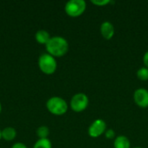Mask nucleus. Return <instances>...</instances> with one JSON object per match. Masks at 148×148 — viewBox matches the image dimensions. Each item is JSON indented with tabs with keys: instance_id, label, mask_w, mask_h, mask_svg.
Returning <instances> with one entry per match:
<instances>
[{
	"instance_id": "1",
	"label": "nucleus",
	"mask_w": 148,
	"mask_h": 148,
	"mask_svg": "<svg viewBox=\"0 0 148 148\" xmlns=\"http://www.w3.org/2000/svg\"><path fill=\"white\" fill-rule=\"evenodd\" d=\"M46 51L50 56L56 57L64 56L69 49L68 41L62 36H52L45 45Z\"/></svg>"
},
{
	"instance_id": "2",
	"label": "nucleus",
	"mask_w": 148,
	"mask_h": 148,
	"mask_svg": "<svg viewBox=\"0 0 148 148\" xmlns=\"http://www.w3.org/2000/svg\"><path fill=\"white\" fill-rule=\"evenodd\" d=\"M46 108L48 111L54 115H63L67 113L69 105L67 101L59 96H53L49 98L46 102Z\"/></svg>"
},
{
	"instance_id": "3",
	"label": "nucleus",
	"mask_w": 148,
	"mask_h": 148,
	"mask_svg": "<svg viewBox=\"0 0 148 148\" xmlns=\"http://www.w3.org/2000/svg\"><path fill=\"white\" fill-rule=\"evenodd\" d=\"M38 67L45 75H52L56 71L57 62L54 56L48 53H43L38 57Z\"/></svg>"
},
{
	"instance_id": "4",
	"label": "nucleus",
	"mask_w": 148,
	"mask_h": 148,
	"mask_svg": "<svg viewBox=\"0 0 148 148\" xmlns=\"http://www.w3.org/2000/svg\"><path fill=\"white\" fill-rule=\"evenodd\" d=\"M87 4L84 0H70L66 3L64 10L71 17H78L86 10Z\"/></svg>"
},
{
	"instance_id": "5",
	"label": "nucleus",
	"mask_w": 148,
	"mask_h": 148,
	"mask_svg": "<svg viewBox=\"0 0 148 148\" xmlns=\"http://www.w3.org/2000/svg\"><path fill=\"white\" fill-rule=\"evenodd\" d=\"M89 104V100L87 95L83 93H77L70 100V108L75 113H82L87 109Z\"/></svg>"
},
{
	"instance_id": "6",
	"label": "nucleus",
	"mask_w": 148,
	"mask_h": 148,
	"mask_svg": "<svg viewBox=\"0 0 148 148\" xmlns=\"http://www.w3.org/2000/svg\"><path fill=\"white\" fill-rule=\"evenodd\" d=\"M107 131V124L101 119H97L93 121L88 130V135L91 138H98L105 134Z\"/></svg>"
},
{
	"instance_id": "7",
	"label": "nucleus",
	"mask_w": 148,
	"mask_h": 148,
	"mask_svg": "<svg viewBox=\"0 0 148 148\" xmlns=\"http://www.w3.org/2000/svg\"><path fill=\"white\" fill-rule=\"evenodd\" d=\"M134 101L135 104L141 108H148V90L144 88H140L136 89L134 93Z\"/></svg>"
},
{
	"instance_id": "8",
	"label": "nucleus",
	"mask_w": 148,
	"mask_h": 148,
	"mask_svg": "<svg viewBox=\"0 0 148 148\" xmlns=\"http://www.w3.org/2000/svg\"><path fill=\"white\" fill-rule=\"evenodd\" d=\"M100 31L102 37L106 40H110L114 36V26L109 21H105L101 24Z\"/></svg>"
},
{
	"instance_id": "9",
	"label": "nucleus",
	"mask_w": 148,
	"mask_h": 148,
	"mask_svg": "<svg viewBox=\"0 0 148 148\" xmlns=\"http://www.w3.org/2000/svg\"><path fill=\"white\" fill-rule=\"evenodd\" d=\"M114 148H131V143L129 139L125 135L117 136L114 141Z\"/></svg>"
},
{
	"instance_id": "10",
	"label": "nucleus",
	"mask_w": 148,
	"mask_h": 148,
	"mask_svg": "<svg viewBox=\"0 0 148 148\" xmlns=\"http://www.w3.org/2000/svg\"><path fill=\"white\" fill-rule=\"evenodd\" d=\"M35 38H36V41L39 44L46 45V43L49 41V39L51 38V36H50L49 33L47 30L39 29V30L36 31V33L35 35Z\"/></svg>"
},
{
	"instance_id": "11",
	"label": "nucleus",
	"mask_w": 148,
	"mask_h": 148,
	"mask_svg": "<svg viewBox=\"0 0 148 148\" xmlns=\"http://www.w3.org/2000/svg\"><path fill=\"white\" fill-rule=\"evenodd\" d=\"M2 139L6 141H12L16 137V131L11 127H7L2 130Z\"/></svg>"
},
{
	"instance_id": "12",
	"label": "nucleus",
	"mask_w": 148,
	"mask_h": 148,
	"mask_svg": "<svg viewBox=\"0 0 148 148\" xmlns=\"http://www.w3.org/2000/svg\"><path fill=\"white\" fill-rule=\"evenodd\" d=\"M33 148H52V143L49 139H38Z\"/></svg>"
},
{
	"instance_id": "13",
	"label": "nucleus",
	"mask_w": 148,
	"mask_h": 148,
	"mask_svg": "<svg viewBox=\"0 0 148 148\" xmlns=\"http://www.w3.org/2000/svg\"><path fill=\"white\" fill-rule=\"evenodd\" d=\"M36 135L39 139H48L49 135V129L46 126H41L36 130Z\"/></svg>"
},
{
	"instance_id": "14",
	"label": "nucleus",
	"mask_w": 148,
	"mask_h": 148,
	"mask_svg": "<svg viewBox=\"0 0 148 148\" xmlns=\"http://www.w3.org/2000/svg\"><path fill=\"white\" fill-rule=\"evenodd\" d=\"M137 77L139 80L146 82L148 81V69L146 67L140 68L137 71Z\"/></svg>"
},
{
	"instance_id": "15",
	"label": "nucleus",
	"mask_w": 148,
	"mask_h": 148,
	"mask_svg": "<svg viewBox=\"0 0 148 148\" xmlns=\"http://www.w3.org/2000/svg\"><path fill=\"white\" fill-rule=\"evenodd\" d=\"M91 3L96 6H105L109 3H113L110 0H91Z\"/></svg>"
},
{
	"instance_id": "16",
	"label": "nucleus",
	"mask_w": 148,
	"mask_h": 148,
	"mask_svg": "<svg viewBox=\"0 0 148 148\" xmlns=\"http://www.w3.org/2000/svg\"><path fill=\"white\" fill-rule=\"evenodd\" d=\"M105 137L108 140H113L115 139V133L113 129H107V131L105 132Z\"/></svg>"
},
{
	"instance_id": "17",
	"label": "nucleus",
	"mask_w": 148,
	"mask_h": 148,
	"mask_svg": "<svg viewBox=\"0 0 148 148\" xmlns=\"http://www.w3.org/2000/svg\"><path fill=\"white\" fill-rule=\"evenodd\" d=\"M11 148H28L27 147V146L25 145V144H23V143H22V142H16V143H15Z\"/></svg>"
},
{
	"instance_id": "18",
	"label": "nucleus",
	"mask_w": 148,
	"mask_h": 148,
	"mask_svg": "<svg viewBox=\"0 0 148 148\" xmlns=\"http://www.w3.org/2000/svg\"><path fill=\"white\" fill-rule=\"evenodd\" d=\"M143 62H144L145 67L148 69V51H147L143 56Z\"/></svg>"
},
{
	"instance_id": "19",
	"label": "nucleus",
	"mask_w": 148,
	"mask_h": 148,
	"mask_svg": "<svg viewBox=\"0 0 148 148\" xmlns=\"http://www.w3.org/2000/svg\"><path fill=\"white\" fill-rule=\"evenodd\" d=\"M1 133H2V130L0 129V140H1V139H2V134H1Z\"/></svg>"
},
{
	"instance_id": "20",
	"label": "nucleus",
	"mask_w": 148,
	"mask_h": 148,
	"mask_svg": "<svg viewBox=\"0 0 148 148\" xmlns=\"http://www.w3.org/2000/svg\"><path fill=\"white\" fill-rule=\"evenodd\" d=\"M1 111H2V105H1V102H0V114H1Z\"/></svg>"
},
{
	"instance_id": "21",
	"label": "nucleus",
	"mask_w": 148,
	"mask_h": 148,
	"mask_svg": "<svg viewBox=\"0 0 148 148\" xmlns=\"http://www.w3.org/2000/svg\"><path fill=\"white\" fill-rule=\"evenodd\" d=\"M134 148H141V147H134Z\"/></svg>"
}]
</instances>
